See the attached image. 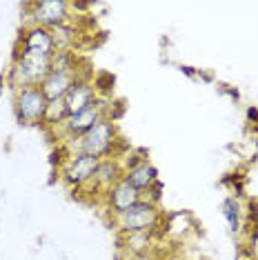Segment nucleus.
I'll return each instance as SVG.
<instances>
[{
    "label": "nucleus",
    "mask_w": 258,
    "mask_h": 260,
    "mask_svg": "<svg viewBox=\"0 0 258 260\" xmlns=\"http://www.w3.org/2000/svg\"><path fill=\"white\" fill-rule=\"evenodd\" d=\"M118 145H122L118 125L114 120H109V118H105L98 125H93L85 136L60 145V151L62 153H85V156L103 160V158H109V156H120Z\"/></svg>",
    "instance_id": "1"
},
{
    "label": "nucleus",
    "mask_w": 258,
    "mask_h": 260,
    "mask_svg": "<svg viewBox=\"0 0 258 260\" xmlns=\"http://www.w3.org/2000/svg\"><path fill=\"white\" fill-rule=\"evenodd\" d=\"M163 218H165V211H163L160 205L151 203V200L143 198L138 200L134 207H129L127 211L111 218V224L116 229L127 236V234H163Z\"/></svg>",
    "instance_id": "2"
},
{
    "label": "nucleus",
    "mask_w": 258,
    "mask_h": 260,
    "mask_svg": "<svg viewBox=\"0 0 258 260\" xmlns=\"http://www.w3.org/2000/svg\"><path fill=\"white\" fill-rule=\"evenodd\" d=\"M111 100H114V98L101 96L93 105H89V107H85V109H80V111H76V114H72L67 120L62 122V125H58L54 129L58 143L64 145V143H69V140L80 138V136H85L93 125H98L101 120L109 118V105H111Z\"/></svg>",
    "instance_id": "3"
},
{
    "label": "nucleus",
    "mask_w": 258,
    "mask_h": 260,
    "mask_svg": "<svg viewBox=\"0 0 258 260\" xmlns=\"http://www.w3.org/2000/svg\"><path fill=\"white\" fill-rule=\"evenodd\" d=\"M11 103H14V116L16 122L22 127H45V116L49 100L45 98L40 85H31L25 89H18L11 93Z\"/></svg>",
    "instance_id": "4"
},
{
    "label": "nucleus",
    "mask_w": 258,
    "mask_h": 260,
    "mask_svg": "<svg viewBox=\"0 0 258 260\" xmlns=\"http://www.w3.org/2000/svg\"><path fill=\"white\" fill-rule=\"evenodd\" d=\"M98 162H101L98 158L85 156V153H62L60 167H58V178H60V182L74 196L76 193H83L89 187Z\"/></svg>",
    "instance_id": "5"
},
{
    "label": "nucleus",
    "mask_w": 258,
    "mask_h": 260,
    "mask_svg": "<svg viewBox=\"0 0 258 260\" xmlns=\"http://www.w3.org/2000/svg\"><path fill=\"white\" fill-rule=\"evenodd\" d=\"M122 167H125L122 178L134 189H138V191L143 193V198H145V193L160 180V171L149 160V153L145 149H136V151L127 153V158H122Z\"/></svg>",
    "instance_id": "6"
},
{
    "label": "nucleus",
    "mask_w": 258,
    "mask_h": 260,
    "mask_svg": "<svg viewBox=\"0 0 258 260\" xmlns=\"http://www.w3.org/2000/svg\"><path fill=\"white\" fill-rule=\"evenodd\" d=\"M25 9H27L25 25H38L49 29V31L74 18L69 0H36V3H27Z\"/></svg>",
    "instance_id": "7"
},
{
    "label": "nucleus",
    "mask_w": 258,
    "mask_h": 260,
    "mask_svg": "<svg viewBox=\"0 0 258 260\" xmlns=\"http://www.w3.org/2000/svg\"><path fill=\"white\" fill-rule=\"evenodd\" d=\"M122 174H125V167H122L120 156L103 158V160L98 162L96 171H93V178L89 182V187H87L83 193H96V196L103 200L105 193H107L109 189L122 178Z\"/></svg>",
    "instance_id": "8"
},
{
    "label": "nucleus",
    "mask_w": 258,
    "mask_h": 260,
    "mask_svg": "<svg viewBox=\"0 0 258 260\" xmlns=\"http://www.w3.org/2000/svg\"><path fill=\"white\" fill-rule=\"evenodd\" d=\"M87 76L89 74H83V67L69 69V72H49V76L40 82V89H43L45 98L49 100V103H54V100H64L69 89H72L80 78H87Z\"/></svg>",
    "instance_id": "9"
},
{
    "label": "nucleus",
    "mask_w": 258,
    "mask_h": 260,
    "mask_svg": "<svg viewBox=\"0 0 258 260\" xmlns=\"http://www.w3.org/2000/svg\"><path fill=\"white\" fill-rule=\"evenodd\" d=\"M16 49L22 51H34V54H43V56H54L56 54V45L51 38V31L38 25H25L16 43Z\"/></svg>",
    "instance_id": "10"
},
{
    "label": "nucleus",
    "mask_w": 258,
    "mask_h": 260,
    "mask_svg": "<svg viewBox=\"0 0 258 260\" xmlns=\"http://www.w3.org/2000/svg\"><path fill=\"white\" fill-rule=\"evenodd\" d=\"M138 200H143V193H140L138 189H134L125 178H120L103 196V203L107 207V211H111V218L122 214V211H127L129 207H134Z\"/></svg>",
    "instance_id": "11"
},
{
    "label": "nucleus",
    "mask_w": 258,
    "mask_h": 260,
    "mask_svg": "<svg viewBox=\"0 0 258 260\" xmlns=\"http://www.w3.org/2000/svg\"><path fill=\"white\" fill-rule=\"evenodd\" d=\"M98 98H101V93L96 89V82H93L91 76H87V78H80L72 89H69V93L64 96V105H67V111H69V116H72L76 111L93 105Z\"/></svg>",
    "instance_id": "12"
},
{
    "label": "nucleus",
    "mask_w": 258,
    "mask_h": 260,
    "mask_svg": "<svg viewBox=\"0 0 258 260\" xmlns=\"http://www.w3.org/2000/svg\"><path fill=\"white\" fill-rule=\"evenodd\" d=\"M194 229H196V218H194L191 211L187 209H178V211H169L163 218V236L172 240H183L187 238Z\"/></svg>",
    "instance_id": "13"
},
{
    "label": "nucleus",
    "mask_w": 258,
    "mask_h": 260,
    "mask_svg": "<svg viewBox=\"0 0 258 260\" xmlns=\"http://www.w3.org/2000/svg\"><path fill=\"white\" fill-rule=\"evenodd\" d=\"M14 60H18L22 67L29 72L31 80L40 85L47 76L51 72V58L54 56H43V54H34V51H22V49H16L14 47Z\"/></svg>",
    "instance_id": "14"
},
{
    "label": "nucleus",
    "mask_w": 258,
    "mask_h": 260,
    "mask_svg": "<svg viewBox=\"0 0 258 260\" xmlns=\"http://www.w3.org/2000/svg\"><path fill=\"white\" fill-rule=\"evenodd\" d=\"M220 214L227 222V229H230L234 236H238L240 232H243V227H245V205L238 196H227L225 200H222Z\"/></svg>",
    "instance_id": "15"
},
{
    "label": "nucleus",
    "mask_w": 258,
    "mask_h": 260,
    "mask_svg": "<svg viewBox=\"0 0 258 260\" xmlns=\"http://www.w3.org/2000/svg\"><path fill=\"white\" fill-rule=\"evenodd\" d=\"M51 38H54L56 51H76V45H78L80 38V27L69 20L60 27L51 29Z\"/></svg>",
    "instance_id": "16"
},
{
    "label": "nucleus",
    "mask_w": 258,
    "mask_h": 260,
    "mask_svg": "<svg viewBox=\"0 0 258 260\" xmlns=\"http://www.w3.org/2000/svg\"><path fill=\"white\" fill-rule=\"evenodd\" d=\"M67 118H69V111H67V105H64V100H54V103H49V107H47L45 127L56 129L58 125H62Z\"/></svg>",
    "instance_id": "17"
},
{
    "label": "nucleus",
    "mask_w": 258,
    "mask_h": 260,
    "mask_svg": "<svg viewBox=\"0 0 258 260\" xmlns=\"http://www.w3.org/2000/svg\"><path fill=\"white\" fill-rule=\"evenodd\" d=\"M218 93L227 96L232 103H238V100H240V91L234 85H227V82H218Z\"/></svg>",
    "instance_id": "18"
},
{
    "label": "nucleus",
    "mask_w": 258,
    "mask_h": 260,
    "mask_svg": "<svg viewBox=\"0 0 258 260\" xmlns=\"http://www.w3.org/2000/svg\"><path fill=\"white\" fill-rule=\"evenodd\" d=\"M160 191H163V180H158L156 185L151 187L147 193H145V198L151 200V203H156V205H160V198H163V193H160Z\"/></svg>",
    "instance_id": "19"
},
{
    "label": "nucleus",
    "mask_w": 258,
    "mask_h": 260,
    "mask_svg": "<svg viewBox=\"0 0 258 260\" xmlns=\"http://www.w3.org/2000/svg\"><path fill=\"white\" fill-rule=\"evenodd\" d=\"M176 69H178L183 76H187L189 80H198V76H201V69H196V67H191V64H176Z\"/></svg>",
    "instance_id": "20"
},
{
    "label": "nucleus",
    "mask_w": 258,
    "mask_h": 260,
    "mask_svg": "<svg viewBox=\"0 0 258 260\" xmlns=\"http://www.w3.org/2000/svg\"><path fill=\"white\" fill-rule=\"evenodd\" d=\"M245 118H247L249 125H258V107H254V105H249L247 111H245Z\"/></svg>",
    "instance_id": "21"
},
{
    "label": "nucleus",
    "mask_w": 258,
    "mask_h": 260,
    "mask_svg": "<svg viewBox=\"0 0 258 260\" xmlns=\"http://www.w3.org/2000/svg\"><path fill=\"white\" fill-rule=\"evenodd\" d=\"M167 260H187V258H180V256H174V258H167Z\"/></svg>",
    "instance_id": "22"
},
{
    "label": "nucleus",
    "mask_w": 258,
    "mask_h": 260,
    "mask_svg": "<svg viewBox=\"0 0 258 260\" xmlns=\"http://www.w3.org/2000/svg\"><path fill=\"white\" fill-rule=\"evenodd\" d=\"M256 127H258V125H256Z\"/></svg>",
    "instance_id": "23"
}]
</instances>
